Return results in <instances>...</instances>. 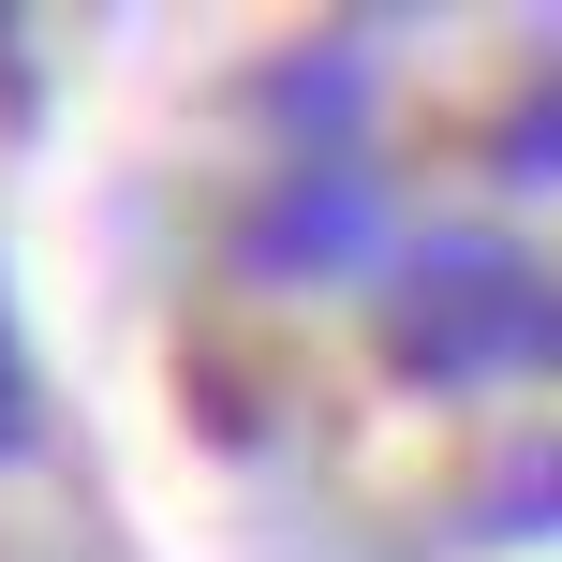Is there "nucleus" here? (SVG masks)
Instances as JSON below:
<instances>
[{
	"label": "nucleus",
	"instance_id": "nucleus-2",
	"mask_svg": "<svg viewBox=\"0 0 562 562\" xmlns=\"http://www.w3.org/2000/svg\"><path fill=\"white\" fill-rule=\"evenodd\" d=\"M370 223H385L370 164H296V178L252 207V223H237V252H252L267 281H296V267H356V252H370Z\"/></svg>",
	"mask_w": 562,
	"mask_h": 562
},
{
	"label": "nucleus",
	"instance_id": "nucleus-1",
	"mask_svg": "<svg viewBox=\"0 0 562 562\" xmlns=\"http://www.w3.org/2000/svg\"><path fill=\"white\" fill-rule=\"evenodd\" d=\"M385 340H400V370H429V385H474V370H504V356H548V281L518 252H429L400 281Z\"/></svg>",
	"mask_w": 562,
	"mask_h": 562
},
{
	"label": "nucleus",
	"instance_id": "nucleus-3",
	"mask_svg": "<svg viewBox=\"0 0 562 562\" xmlns=\"http://www.w3.org/2000/svg\"><path fill=\"white\" fill-rule=\"evenodd\" d=\"M30 445V356H15V326H0V459Z\"/></svg>",
	"mask_w": 562,
	"mask_h": 562
}]
</instances>
